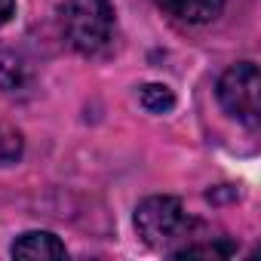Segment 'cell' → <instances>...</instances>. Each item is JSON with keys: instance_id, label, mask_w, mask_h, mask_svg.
Wrapping results in <instances>:
<instances>
[{"instance_id": "1", "label": "cell", "mask_w": 261, "mask_h": 261, "mask_svg": "<svg viewBox=\"0 0 261 261\" xmlns=\"http://www.w3.org/2000/svg\"><path fill=\"white\" fill-rule=\"evenodd\" d=\"M59 22L77 53L95 56L114 37V4L111 0H65L59 7Z\"/></svg>"}, {"instance_id": "2", "label": "cell", "mask_w": 261, "mask_h": 261, "mask_svg": "<svg viewBox=\"0 0 261 261\" xmlns=\"http://www.w3.org/2000/svg\"><path fill=\"white\" fill-rule=\"evenodd\" d=\"M136 230L148 246L169 252L175 240L188 243L194 230V218H188L178 197H148L136 209Z\"/></svg>"}, {"instance_id": "3", "label": "cell", "mask_w": 261, "mask_h": 261, "mask_svg": "<svg viewBox=\"0 0 261 261\" xmlns=\"http://www.w3.org/2000/svg\"><path fill=\"white\" fill-rule=\"evenodd\" d=\"M218 101L230 117H237L249 129H258V120H261V77H258L255 62L230 65L221 74Z\"/></svg>"}, {"instance_id": "4", "label": "cell", "mask_w": 261, "mask_h": 261, "mask_svg": "<svg viewBox=\"0 0 261 261\" xmlns=\"http://www.w3.org/2000/svg\"><path fill=\"white\" fill-rule=\"evenodd\" d=\"M157 7L178 19V22H188V25H206L212 19L221 16L224 10V0H157Z\"/></svg>"}, {"instance_id": "5", "label": "cell", "mask_w": 261, "mask_h": 261, "mask_svg": "<svg viewBox=\"0 0 261 261\" xmlns=\"http://www.w3.org/2000/svg\"><path fill=\"white\" fill-rule=\"evenodd\" d=\"M10 252L16 258H40V261H46V258H65L68 255L65 243L56 233H49V230H28V233H22L13 243Z\"/></svg>"}, {"instance_id": "6", "label": "cell", "mask_w": 261, "mask_h": 261, "mask_svg": "<svg viewBox=\"0 0 261 261\" xmlns=\"http://www.w3.org/2000/svg\"><path fill=\"white\" fill-rule=\"evenodd\" d=\"M169 255H178V258H227V255H237V243L218 237L209 243H185Z\"/></svg>"}, {"instance_id": "7", "label": "cell", "mask_w": 261, "mask_h": 261, "mask_svg": "<svg viewBox=\"0 0 261 261\" xmlns=\"http://www.w3.org/2000/svg\"><path fill=\"white\" fill-rule=\"evenodd\" d=\"M139 101H142V108L151 111V114H169V111L175 108V95H172V89L163 86V83H145V86L139 89Z\"/></svg>"}, {"instance_id": "8", "label": "cell", "mask_w": 261, "mask_h": 261, "mask_svg": "<svg viewBox=\"0 0 261 261\" xmlns=\"http://www.w3.org/2000/svg\"><path fill=\"white\" fill-rule=\"evenodd\" d=\"M22 157V136L10 126H0V166H13Z\"/></svg>"}, {"instance_id": "9", "label": "cell", "mask_w": 261, "mask_h": 261, "mask_svg": "<svg viewBox=\"0 0 261 261\" xmlns=\"http://www.w3.org/2000/svg\"><path fill=\"white\" fill-rule=\"evenodd\" d=\"M16 16V0H0V28L10 25Z\"/></svg>"}]
</instances>
